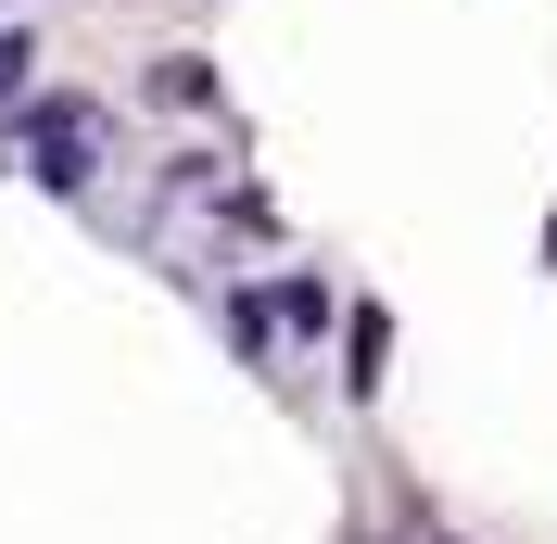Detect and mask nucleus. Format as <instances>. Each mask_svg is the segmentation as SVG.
I'll list each match as a JSON object with an SVG mask.
<instances>
[{
	"label": "nucleus",
	"instance_id": "nucleus-2",
	"mask_svg": "<svg viewBox=\"0 0 557 544\" xmlns=\"http://www.w3.org/2000/svg\"><path fill=\"white\" fill-rule=\"evenodd\" d=\"M228 342L267 355V342H278V292H228Z\"/></svg>",
	"mask_w": 557,
	"mask_h": 544
},
{
	"label": "nucleus",
	"instance_id": "nucleus-4",
	"mask_svg": "<svg viewBox=\"0 0 557 544\" xmlns=\"http://www.w3.org/2000/svg\"><path fill=\"white\" fill-rule=\"evenodd\" d=\"M26 64H38V51H26V38H13V26H0V102L26 89Z\"/></svg>",
	"mask_w": 557,
	"mask_h": 544
},
{
	"label": "nucleus",
	"instance_id": "nucleus-3",
	"mask_svg": "<svg viewBox=\"0 0 557 544\" xmlns=\"http://www.w3.org/2000/svg\"><path fill=\"white\" fill-rule=\"evenodd\" d=\"M278 330H305V342H330V292H317V279H292V292H278Z\"/></svg>",
	"mask_w": 557,
	"mask_h": 544
},
{
	"label": "nucleus",
	"instance_id": "nucleus-1",
	"mask_svg": "<svg viewBox=\"0 0 557 544\" xmlns=\"http://www.w3.org/2000/svg\"><path fill=\"white\" fill-rule=\"evenodd\" d=\"M13 127H26V152H38V177H51V190H76V177H89V102H13Z\"/></svg>",
	"mask_w": 557,
	"mask_h": 544
}]
</instances>
